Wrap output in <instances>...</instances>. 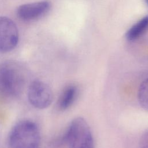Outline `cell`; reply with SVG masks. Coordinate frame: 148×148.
I'll return each instance as SVG.
<instances>
[{
    "label": "cell",
    "instance_id": "6da1fadb",
    "mask_svg": "<svg viewBox=\"0 0 148 148\" xmlns=\"http://www.w3.org/2000/svg\"><path fill=\"white\" fill-rule=\"evenodd\" d=\"M40 142L39 128L30 120H23L17 123L8 138L10 148H39Z\"/></svg>",
    "mask_w": 148,
    "mask_h": 148
},
{
    "label": "cell",
    "instance_id": "7a4b0ae2",
    "mask_svg": "<svg viewBox=\"0 0 148 148\" xmlns=\"http://www.w3.org/2000/svg\"><path fill=\"white\" fill-rule=\"evenodd\" d=\"M24 84V76L21 68L12 62L0 65V95L13 97L20 93Z\"/></svg>",
    "mask_w": 148,
    "mask_h": 148
},
{
    "label": "cell",
    "instance_id": "3957f363",
    "mask_svg": "<svg viewBox=\"0 0 148 148\" xmlns=\"http://www.w3.org/2000/svg\"><path fill=\"white\" fill-rule=\"evenodd\" d=\"M63 141L69 148H94L91 129L85 119L81 117H76L71 121L63 136Z\"/></svg>",
    "mask_w": 148,
    "mask_h": 148
},
{
    "label": "cell",
    "instance_id": "277c9868",
    "mask_svg": "<svg viewBox=\"0 0 148 148\" xmlns=\"http://www.w3.org/2000/svg\"><path fill=\"white\" fill-rule=\"evenodd\" d=\"M27 97L29 103L35 108L43 109L49 107L53 99L50 87L42 81L35 80L28 86Z\"/></svg>",
    "mask_w": 148,
    "mask_h": 148
},
{
    "label": "cell",
    "instance_id": "5b68a950",
    "mask_svg": "<svg viewBox=\"0 0 148 148\" xmlns=\"http://www.w3.org/2000/svg\"><path fill=\"white\" fill-rule=\"evenodd\" d=\"M18 31L15 23L9 18L0 17V52L12 50L18 42Z\"/></svg>",
    "mask_w": 148,
    "mask_h": 148
},
{
    "label": "cell",
    "instance_id": "8992f818",
    "mask_svg": "<svg viewBox=\"0 0 148 148\" xmlns=\"http://www.w3.org/2000/svg\"><path fill=\"white\" fill-rule=\"evenodd\" d=\"M50 8V3L47 1L26 3L18 8L17 14L23 20L31 21L42 17Z\"/></svg>",
    "mask_w": 148,
    "mask_h": 148
},
{
    "label": "cell",
    "instance_id": "52a82bcc",
    "mask_svg": "<svg viewBox=\"0 0 148 148\" xmlns=\"http://www.w3.org/2000/svg\"><path fill=\"white\" fill-rule=\"evenodd\" d=\"M78 94V89L75 84L67 86L61 92L57 102L58 109L65 110L70 108L75 101Z\"/></svg>",
    "mask_w": 148,
    "mask_h": 148
},
{
    "label": "cell",
    "instance_id": "ba28073f",
    "mask_svg": "<svg viewBox=\"0 0 148 148\" xmlns=\"http://www.w3.org/2000/svg\"><path fill=\"white\" fill-rule=\"evenodd\" d=\"M148 29V15L145 16L132 26L126 33V38L129 40L138 39Z\"/></svg>",
    "mask_w": 148,
    "mask_h": 148
},
{
    "label": "cell",
    "instance_id": "9c48e42d",
    "mask_svg": "<svg viewBox=\"0 0 148 148\" xmlns=\"http://www.w3.org/2000/svg\"><path fill=\"white\" fill-rule=\"evenodd\" d=\"M138 99L140 106L148 112V78L140 83L138 91Z\"/></svg>",
    "mask_w": 148,
    "mask_h": 148
},
{
    "label": "cell",
    "instance_id": "30bf717a",
    "mask_svg": "<svg viewBox=\"0 0 148 148\" xmlns=\"http://www.w3.org/2000/svg\"><path fill=\"white\" fill-rule=\"evenodd\" d=\"M141 148H148V145H145V146H143V147H142Z\"/></svg>",
    "mask_w": 148,
    "mask_h": 148
},
{
    "label": "cell",
    "instance_id": "8fae6325",
    "mask_svg": "<svg viewBox=\"0 0 148 148\" xmlns=\"http://www.w3.org/2000/svg\"><path fill=\"white\" fill-rule=\"evenodd\" d=\"M146 3L148 4V0H146Z\"/></svg>",
    "mask_w": 148,
    "mask_h": 148
}]
</instances>
